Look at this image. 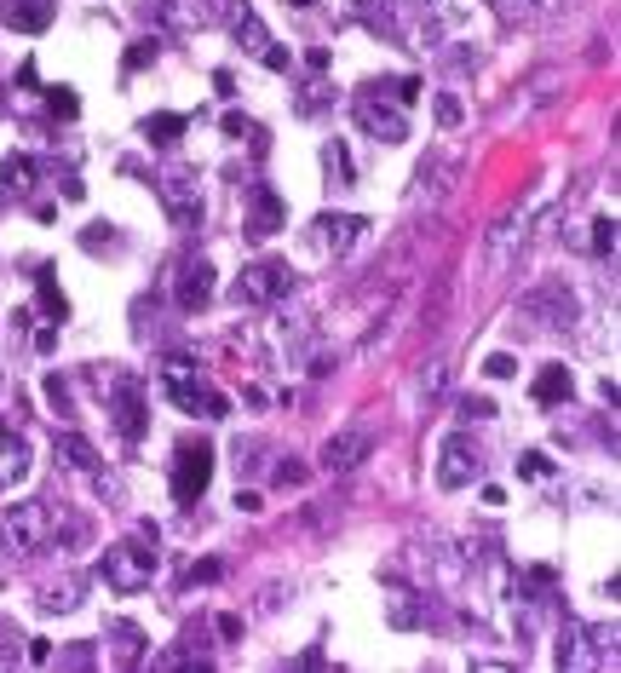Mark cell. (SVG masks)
<instances>
[{"instance_id":"cell-20","label":"cell","mask_w":621,"mask_h":673,"mask_svg":"<svg viewBox=\"0 0 621 673\" xmlns=\"http://www.w3.org/2000/svg\"><path fill=\"white\" fill-rule=\"evenodd\" d=\"M179 133H190V116H150L144 121V139L150 144H173Z\"/></svg>"},{"instance_id":"cell-2","label":"cell","mask_w":621,"mask_h":673,"mask_svg":"<svg viewBox=\"0 0 621 673\" xmlns=\"http://www.w3.org/2000/svg\"><path fill=\"white\" fill-rule=\"evenodd\" d=\"M161 392L173 397L184 415H207V420H225L230 415V397L213 392L202 374H196L190 357H167V369H161Z\"/></svg>"},{"instance_id":"cell-9","label":"cell","mask_w":621,"mask_h":673,"mask_svg":"<svg viewBox=\"0 0 621 673\" xmlns=\"http://www.w3.org/2000/svg\"><path fill=\"white\" fill-rule=\"evenodd\" d=\"M478 472H483V455H478V443H472V432H449L443 449H437V484L466 489Z\"/></svg>"},{"instance_id":"cell-15","label":"cell","mask_w":621,"mask_h":673,"mask_svg":"<svg viewBox=\"0 0 621 673\" xmlns=\"http://www.w3.org/2000/svg\"><path fill=\"white\" fill-rule=\"evenodd\" d=\"M29 478V443H23V432H12L6 420H0V489H12Z\"/></svg>"},{"instance_id":"cell-22","label":"cell","mask_w":621,"mask_h":673,"mask_svg":"<svg viewBox=\"0 0 621 673\" xmlns=\"http://www.w3.org/2000/svg\"><path fill=\"white\" fill-rule=\"evenodd\" d=\"M35 282H41V311H46V317H64L69 305H64V294H58V282H52V271H41Z\"/></svg>"},{"instance_id":"cell-37","label":"cell","mask_w":621,"mask_h":673,"mask_svg":"<svg viewBox=\"0 0 621 673\" xmlns=\"http://www.w3.org/2000/svg\"><path fill=\"white\" fill-rule=\"evenodd\" d=\"M23 656H29V662H35V668H46V662H52V645H46V639H23Z\"/></svg>"},{"instance_id":"cell-10","label":"cell","mask_w":621,"mask_h":673,"mask_svg":"<svg viewBox=\"0 0 621 673\" xmlns=\"http://www.w3.org/2000/svg\"><path fill=\"white\" fill-rule=\"evenodd\" d=\"M374 455V432L368 426H340L334 438L322 443V472H351Z\"/></svg>"},{"instance_id":"cell-27","label":"cell","mask_w":621,"mask_h":673,"mask_svg":"<svg viewBox=\"0 0 621 673\" xmlns=\"http://www.w3.org/2000/svg\"><path fill=\"white\" fill-rule=\"evenodd\" d=\"M225 133H230V139H253V144H265V133H259V127H253L248 116H236V110L225 116Z\"/></svg>"},{"instance_id":"cell-1","label":"cell","mask_w":621,"mask_h":673,"mask_svg":"<svg viewBox=\"0 0 621 673\" xmlns=\"http://www.w3.org/2000/svg\"><path fill=\"white\" fill-rule=\"evenodd\" d=\"M156 524H138L133 541H115V547H104V558H98V576H104V587L110 593H144L150 581H156Z\"/></svg>"},{"instance_id":"cell-25","label":"cell","mask_w":621,"mask_h":673,"mask_svg":"<svg viewBox=\"0 0 621 673\" xmlns=\"http://www.w3.org/2000/svg\"><path fill=\"white\" fill-rule=\"evenodd\" d=\"M41 610H75V581H64V587H46Z\"/></svg>"},{"instance_id":"cell-12","label":"cell","mask_w":621,"mask_h":673,"mask_svg":"<svg viewBox=\"0 0 621 673\" xmlns=\"http://www.w3.org/2000/svg\"><path fill=\"white\" fill-rule=\"evenodd\" d=\"M138 12H144V18H156V24H167V29H202V24H213V6H202V0H138Z\"/></svg>"},{"instance_id":"cell-30","label":"cell","mask_w":621,"mask_h":673,"mask_svg":"<svg viewBox=\"0 0 621 673\" xmlns=\"http://www.w3.org/2000/svg\"><path fill=\"white\" fill-rule=\"evenodd\" d=\"M46 397H52V409H58V415H69V386H64V374H46Z\"/></svg>"},{"instance_id":"cell-19","label":"cell","mask_w":621,"mask_h":673,"mask_svg":"<svg viewBox=\"0 0 621 673\" xmlns=\"http://www.w3.org/2000/svg\"><path fill=\"white\" fill-rule=\"evenodd\" d=\"M0 179H6L12 196H23V190L35 185V162H29V156H6V162H0Z\"/></svg>"},{"instance_id":"cell-28","label":"cell","mask_w":621,"mask_h":673,"mask_svg":"<svg viewBox=\"0 0 621 673\" xmlns=\"http://www.w3.org/2000/svg\"><path fill=\"white\" fill-rule=\"evenodd\" d=\"M518 472H524V478H552V461L541 449H529V455H518Z\"/></svg>"},{"instance_id":"cell-31","label":"cell","mask_w":621,"mask_h":673,"mask_svg":"<svg viewBox=\"0 0 621 673\" xmlns=\"http://www.w3.org/2000/svg\"><path fill=\"white\" fill-rule=\"evenodd\" d=\"M219 576H225V564H219V558H202V564H190V576L184 581L196 587V581H219Z\"/></svg>"},{"instance_id":"cell-29","label":"cell","mask_w":621,"mask_h":673,"mask_svg":"<svg viewBox=\"0 0 621 673\" xmlns=\"http://www.w3.org/2000/svg\"><path fill=\"white\" fill-rule=\"evenodd\" d=\"M23 639H18V627H12V622H0V662H18V656H23Z\"/></svg>"},{"instance_id":"cell-6","label":"cell","mask_w":621,"mask_h":673,"mask_svg":"<svg viewBox=\"0 0 621 673\" xmlns=\"http://www.w3.org/2000/svg\"><path fill=\"white\" fill-rule=\"evenodd\" d=\"M156 196H161V208H167V219H173L179 231H190V225L202 219V179H196V167H161Z\"/></svg>"},{"instance_id":"cell-13","label":"cell","mask_w":621,"mask_h":673,"mask_svg":"<svg viewBox=\"0 0 621 673\" xmlns=\"http://www.w3.org/2000/svg\"><path fill=\"white\" fill-rule=\"evenodd\" d=\"M173 300H179V311H202V305L213 300V265H207V259H184L179 265Z\"/></svg>"},{"instance_id":"cell-11","label":"cell","mask_w":621,"mask_h":673,"mask_svg":"<svg viewBox=\"0 0 621 673\" xmlns=\"http://www.w3.org/2000/svg\"><path fill=\"white\" fill-rule=\"evenodd\" d=\"M288 225V202L276 196V185H248V225L242 231L253 236V242H265V236H276Z\"/></svg>"},{"instance_id":"cell-32","label":"cell","mask_w":621,"mask_h":673,"mask_svg":"<svg viewBox=\"0 0 621 673\" xmlns=\"http://www.w3.org/2000/svg\"><path fill=\"white\" fill-rule=\"evenodd\" d=\"M46 104H52V116H75V110H81V104H75V93H69V87H52V98H46Z\"/></svg>"},{"instance_id":"cell-38","label":"cell","mask_w":621,"mask_h":673,"mask_svg":"<svg viewBox=\"0 0 621 673\" xmlns=\"http://www.w3.org/2000/svg\"><path fill=\"white\" fill-rule=\"evenodd\" d=\"M236 507H242V512H265V501H259L253 489H236Z\"/></svg>"},{"instance_id":"cell-21","label":"cell","mask_w":621,"mask_h":673,"mask_svg":"<svg viewBox=\"0 0 621 673\" xmlns=\"http://www.w3.org/2000/svg\"><path fill=\"white\" fill-rule=\"evenodd\" d=\"M110 639H121V645H115V656H121V662H138V645H144V633H138L133 622H115V627H110Z\"/></svg>"},{"instance_id":"cell-34","label":"cell","mask_w":621,"mask_h":673,"mask_svg":"<svg viewBox=\"0 0 621 673\" xmlns=\"http://www.w3.org/2000/svg\"><path fill=\"white\" fill-rule=\"evenodd\" d=\"M460 415H466V420H489V415H495V403H489V397H460Z\"/></svg>"},{"instance_id":"cell-36","label":"cell","mask_w":621,"mask_h":673,"mask_svg":"<svg viewBox=\"0 0 621 673\" xmlns=\"http://www.w3.org/2000/svg\"><path fill=\"white\" fill-rule=\"evenodd\" d=\"M437 121H443V127H455V121H460V98H455V93L437 98Z\"/></svg>"},{"instance_id":"cell-39","label":"cell","mask_w":621,"mask_h":673,"mask_svg":"<svg viewBox=\"0 0 621 673\" xmlns=\"http://www.w3.org/2000/svg\"><path fill=\"white\" fill-rule=\"evenodd\" d=\"M259 64H265V70H288V52H282V47H271L265 58H259Z\"/></svg>"},{"instance_id":"cell-14","label":"cell","mask_w":621,"mask_h":673,"mask_svg":"<svg viewBox=\"0 0 621 673\" xmlns=\"http://www.w3.org/2000/svg\"><path fill=\"white\" fill-rule=\"evenodd\" d=\"M58 18V0H0V24L18 35H41Z\"/></svg>"},{"instance_id":"cell-33","label":"cell","mask_w":621,"mask_h":673,"mask_svg":"<svg viewBox=\"0 0 621 673\" xmlns=\"http://www.w3.org/2000/svg\"><path fill=\"white\" fill-rule=\"evenodd\" d=\"M483 374H489V380H512V374H518V363H512L506 351H495V357L483 363Z\"/></svg>"},{"instance_id":"cell-8","label":"cell","mask_w":621,"mask_h":673,"mask_svg":"<svg viewBox=\"0 0 621 673\" xmlns=\"http://www.w3.org/2000/svg\"><path fill=\"white\" fill-rule=\"evenodd\" d=\"M351 116H357V127H363L368 139H380V144H403V139H409V116H403V104H386L380 93H357Z\"/></svg>"},{"instance_id":"cell-23","label":"cell","mask_w":621,"mask_h":673,"mask_svg":"<svg viewBox=\"0 0 621 673\" xmlns=\"http://www.w3.org/2000/svg\"><path fill=\"white\" fill-rule=\"evenodd\" d=\"M156 52H161L156 35H150V41H133V47H127V75H138L144 64H156Z\"/></svg>"},{"instance_id":"cell-26","label":"cell","mask_w":621,"mask_h":673,"mask_svg":"<svg viewBox=\"0 0 621 673\" xmlns=\"http://www.w3.org/2000/svg\"><path fill=\"white\" fill-rule=\"evenodd\" d=\"M593 254L598 259L616 254V219H598V225H593Z\"/></svg>"},{"instance_id":"cell-24","label":"cell","mask_w":621,"mask_h":673,"mask_svg":"<svg viewBox=\"0 0 621 673\" xmlns=\"http://www.w3.org/2000/svg\"><path fill=\"white\" fill-rule=\"evenodd\" d=\"M322 162H328V173H334L340 185H351V156H345V144H328V150H322Z\"/></svg>"},{"instance_id":"cell-35","label":"cell","mask_w":621,"mask_h":673,"mask_svg":"<svg viewBox=\"0 0 621 673\" xmlns=\"http://www.w3.org/2000/svg\"><path fill=\"white\" fill-rule=\"evenodd\" d=\"M276 484H282V489H299V484H305V466L282 461V466H276Z\"/></svg>"},{"instance_id":"cell-5","label":"cell","mask_w":621,"mask_h":673,"mask_svg":"<svg viewBox=\"0 0 621 673\" xmlns=\"http://www.w3.org/2000/svg\"><path fill=\"white\" fill-rule=\"evenodd\" d=\"M213 484V443L207 438H184L179 455H173V501L179 507H196Z\"/></svg>"},{"instance_id":"cell-3","label":"cell","mask_w":621,"mask_h":673,"mask_svg":"<svg viewBox=\"0 0 621 673\" xmlns=\"http://www.w3.org/2000/svg\"><path fill=\"white\" fill-rule=\"evenodd\" d=\"M52 541V501H12L0 507V547L12 558H35Z\"/></svg>"},{"instance_id":"cell-17","label":"cell","mask_w":621,"mask_h":673,"mask_svg":"<svg viewBox=\"0 0 621 673\" xmlns=\"http://www.w3.org/2000/svg\"><path fill=\"white\" fill-rule=\"evenodd\" d=\"M317 231H322V248H328V254H345V248L357 242V231H363V219H357V213H322Z\"/></svg>"},{"instance_id":"cell-40","label":"cell","mask_w":621,"mask_h":673,"mask_svg":"<svg viewBox=\"0 0 621 673\" xmlns=\"http://www.w3.org/2000/svg\"><path fill=\"white\" fill-rule=\"evenodd\" d=\"M294 6H317V0H294Z\"/></svg>"},{"instance_id":"cell-41","label":"cell","mask_w":621,"mask_h":673,"mask_svg":"<svg viewBox=\"0 0 621 673\" xmlns=\"http://www.w3.org/2000/svg\"><path fill=\"white\" fill-rule=\"evenodd\" d=\"M541 6H552V0H541Z\"/></svg>"},{"instance_id":"cell-18","label":"cell","mask_w":621,"mask_h":673,"mask_svg":"<svg viewBox=\"0 0 621 673\" xmlns=\"http://www.w3.org/2000/svg\"><path fill=\"white\" fill-rule=\"evenodd\" d=\"M58 455H64V466H75V472H98V455H92L87 438H75V432H58Z\"/></svg>"},{"instance_id":"cell-7","label":"cell","mask_w":621,"mask_h":673,"mask_svg":"<svg viewBox=\"0 0 621 673\" xmlns=\"http://www.w3.org/2000/svg\"><path fill=\"white\" fill-rule=\"evenodd\" d=\"M294 294V271L282 259H253L236 277V305H276Z\"/></svg>"},{"instance_id":"cell-4","label":"cell","mask_w":621,"mask_h":673,"mask_svg":"<svg viewBox=\"0 0 621 673\" xmlns=\"http://www.w3.org/2000/svg\"><path fill=\"white\" fill-rule=\"evenodd\" d=\"M104 397H110V420H115V432L127 443H138L144 432H150V397H144V380L127 369H115L104 374Z\"/></svg>"},{"instance_id":"cell-16","label":"cell","mask_w":621,"mask_h":673,"mask_svg":"<svg viewBox=\"0 0 621 673\" xmlns=\"http://www.w3.org/2000/svg\"><path fill=\"white\" fill-rule=\"evenodd\" d=\"M529 397H535L541 409H552V403H570V397H575V380H570V369H564V363H547V369L535 374V386H529Z\"/></svg>"}]
</instances>
